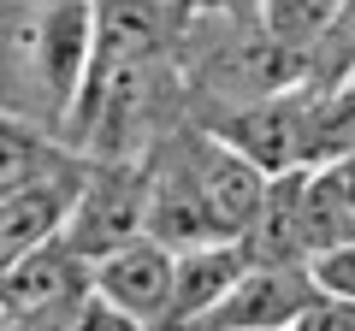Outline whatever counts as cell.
<instances>
[{
	"mask_svg": "<svg viewBox=\"0 0 355 331\" xmlns=\"http://www.w3.org/2000/svg\"><path fill=\"white\" fill-rule=\"evenodd\" d=\"M89 65H95V0H6L0 12L6 118L65 136Z\"/></svg>",
	"mask_w": 355,
	"mask_h": 331,
	"instance_id": "6da1fadb",
	"label": "cell"
},
{
	"mask_svg": "<svg viewBox=\"0 0 355 331\" xmlns=\"http://www.w3.org/2000/svg\"><path fill=\"white\" fill-rule=\"evenodd\" d=\"M184 77L190 89L219 101V113L272 101V95L308 83V60L266 36L261 18H231V12H196L190 6V36H184Z\"/></svg>",
	"mask_w": 355,
	"mask_h": 331,
	"instance_id": "7a4b0ae2",
	"label": "cell"
},
{
	"mask_svg": "<svg viewBox=\"0 0 355 331\" xmlns=\"http://www.w3.org/2000/svg\"><path fill=\"white\" fill-rule=\"evenodd\" d=\"M148 219H154L148 154H142V160H95L65 242H71L83 260H107V255H119V249H130V242L148 237Z\"/></svg>",
	"mask_w": 355,
	"mask_h": 331,
	"instance_id": "3957f363",
	"label": "cell"
},
{
	"mask_svg": "<svg viewBox=\"0 0 355 331\" xmlns=\"http://www.w3.org/2000/svg\"><path fill=\"white\" fill-rule=\"evenodd\" d=\"M95 296V260H83L71 242H48L36 255L6 267V331H53Z\"/></svg>",
	"mask_w": 355,
	"mask_h": 331,
	"instance_id": "277c9868",
	"label": "cell"
},
{
	"mask_svg": "<svg viewBox=\"0 0 355 331\" xmlns=\"http://www.w3.org/2000/svg\"><path fill=\"white\" fill-rule=\"evenodd\" d=\"M314 107H320V89H314V77H308V83L272 95V101L219 113L207 130H219L231 148H243L254 166H266V172L279 178V172L314 166Z\"/></svg>",
	"mask_w": 355,
	"mask_h": 331,
	"instance_id": "5b68a950",
	"label": "cell"
},
{
	"mask_svg": "<svg viewBox=\"0 0 355 331\" xmlns=\"http://www.w3.org/2000/svg\"><path fill=\"white\" fill-rule=\"evenodd\" d=\"M89 154L60 172H42L30 184H12V190H0V260L12 267V260L36 255L48 242H65L71 231V213L83 202V184H89Z\"/></svg>",
	"mask_w": 355,
	"mask_h": 331,
	"instance_id": "8992f818",
	"label": "cell"
},
{
	"mask_svg": "<svg viewBox=\"0 0 355 331\" xmlns=\"http://www.w3.org/2000/svg\"><path fill=\"white\" fill-rule=\"evenodd\" d=\"M184 142H190V166H196V184H202L207 207H214L219 231H225L231 242H243V231L261 219L266 207V190H272V172L266 166H254L243 148H231L219 130H184Z\"/></svg>",
	"mask_w": 355,
	"mask_h": 331,
	"instance_id": "52a82bcc",
	"label": "cell"
},
{
	"mask_svg": "<svg viewBox=\"0 0 355 331\" xmlns=\"http://www.w3.org/2000/svg\"><path fill=\"white\" fill-rule=\"evenodd\" d=\"M95 296L113 302L119 314H130L142 331H172V307H178V255L166 242L142 237L119 255L95 260Z\"/></svg>",
	"mask_w": 355,
	"mask_h": 331,
	"instance_id": "ba28073f",
	"label": "cell"
},
{
	"mask_svg": "<svg viewBox=\"0 0 355 331\" xmlns=\"http://www.w3.org/2000/svg\"><path fill=\"white\" fill-rule=\"evenodd\" d=\"M326 302L314 267H249V278L231 290L207 325H249V331H296L308 307Z\"/></svg>",
	"mask_w": 355,
	"mask_h": 331,
	"instance_id": "9c48e42d",
	"label": "cell"
},
{
	"mask_svg": "<svg viewBox=\"0 0 355 331\" xmlns=\"http://www.w3.org/2000/svg\"><path fill=\"white\" fill-rule=\"evenodd\" d=\"M249 278V255L243 242H207V249H184L178 255V307L172 331H196L231 302V290Z\"/></svg>",
	"mask_w": 355,
	"mask_h": 331,
	"instance_id": "30bf717a",
	"label": "cell"
},
{
	"mask_svg": "<svg viewBox=\"0 0 355 331\" xmlns=\"http://www.w3.org/2000/svg\"><path fill=\"white\" fill-rule=\"evenodd\" d=\"M302 184H308V166L272 178L261 219L243 231V255H249V267H314L308 219H302Z\"/></svg>",
	"mask_w": 355,
	"mask_h": 331,
	"instance_id": "8fae6325",
	"label": "cell"
},
{
	"mask_svg": "<svg viewBox=\"0 0 355 331\" xmlns=\"http://www.w3.org/2000/svg\"><path fill=\"white\" fill-rule=\"evenodd\" d=\"M343 6H349V0H261V24H266V36L279 42V48H291L296 60L314 65V53L326 48V36L338 30Z\"/></svg>",
	"mask_w": 355,
	"mask_h": 331,
	"instance_id": "7c38bea8",
	"label": "cell"
},
{
	"mask_svg": "<svg viewBox=\"0 0 355 331\" xmlns=\"http://www.w3.org/2000/svg\"><path fill=\"white\" fill-rule=\"evenodd\" d=\"M314 278H320V290H326L331 302H349V307H355V242H343V249L320 255V260H314Z\"/></svg>",
	"mask_w": 355,
	"mask_h": 331,
	"instance_id": "4fadbf2b",
	"label": "cell"
},
{
	"mask_svg": "<svg viewBox=\"0 0 355 331\" xmlns=\"http://www.w3.org/2000/svg\"><path fill=\"white\" fill-rule=\"evenodd\" d=\"M196 12H231V18H261V0H190Z\"/></svg>",
	"mask_w": 355,
	"mask_h": 331,
	"instance_id": "5bb4252c",
	"label": "cell"
}]
</instances>
